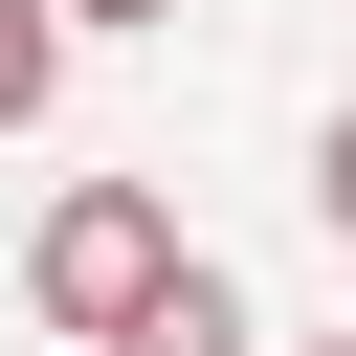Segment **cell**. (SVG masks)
Returning a JSON list of instances; mask_svg holds the SVG:
<instances>
[{
    "label": "cell",
    "instance_id": "3957f363",
    "mask_svg": "<svg viewBox=\"0 0 356 356\" xmlns=\"http://www.w3.org/2000/svg\"><path fill=\"white\" fill-rule=\"evenodd\" d=\"M44 89H67V0H0V134H44Z\"/></svg>",
    "mask_w": 356,
    "mask_h": 356
},
{
    "label": "cell",
    "instance_id": "7a4b0ae2",
    "mask_svg": "<svg viewBox=\"0 0 356 356\" xmlns=\"http://www.w3.org/2000/svg\"><path fill=\"white\" fill-rule=\"evenodd\" d=\"M111 356H267V334H245V289H222V267L178 245V267H156V312H134Z\"/></svg>",
    "mask_w": 356,
    "mask_h": 356
},
{
    "label": "cell",
    "instance_id": "5b68a950",
    "mask_svg": "<svg viewBox=\"0 0 356 356\" xmlns=\"http://www.w3.org/2000/svg\"><path fill=\"white\" fill-rule=\"evenodd\" d=\"M67 22H178V0H67Z\"/></svg>",
    "mask_w": 356,
    "mask_h": 356
},
{
    "label": "cell",
    "instance_id": "6da1fadb",
    "mask_svg": "<svg viewBox=\"0 0 356 356\" xmlns=\"http://www.w3.org/2000/svg\"><path fill=\"white\" fill-rule=\"evenodd\" d=\"M156 267H178V200H156V178H67V200H44V245H22L44 334H89V356L156 312Z\"/></svg>",
    "mask_w": 356,
    "mask_h": 356
},
{
    "label": "cell",
    "instance_id": "8992f818",
    "mask_svg": "<svg viewBox=\"0 0 356 356\" xmlns=\"http://www.w3.org/2000/svg\"><path fill=\"white\" fill-rule=\"evenodd\" d=\"M312 356H356V334H312Z\"/></svg>",
    "mask_w": 356,
    "mask_h": 356
},
{
    "label": "cell",
    "instance_id": "277c9868",
    "mask_svg": "<svg viewBox=\"0 0 356 356\" xmlns=\"http://www.w3.org/2000/svg\"><path fill=\"white\" fill-rule=\"evenodd\" d=\"M312 222H334V245H356V111H334V134H312Z\"/></svg>",
    "mask_w": 356,
    "mask_h": 356
}]
</instances>
